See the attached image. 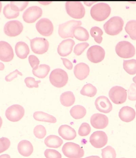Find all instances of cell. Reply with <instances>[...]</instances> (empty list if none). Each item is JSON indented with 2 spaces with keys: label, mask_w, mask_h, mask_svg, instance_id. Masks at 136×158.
I'll list each match as a JSON object with an SVG mask.
<instances>
[{
  "label": "cell",
  "mask_w": 136,
  "mask_h": 158,
  "mask_svg": "<svg viewBox=\"0 0 136 158\" xmlns=\"http://www.w3.org/2000/svg\"><path fill=\"white\" fill-rule=\"evenodd\" d=\"M81 24V21L74 20H70L63 24H59L58 30V34L62 39L73 38V29L76 27L80 26Z\"/></svg>",
  "instance_id": "7"
},
{
  "label": "cell",
  "mask_w": 136,
  "mask_h": 158,
  "mask_svg": "<svg viewBox=\"0 0 136 158\" xmlns=\"http://www.w3.org/2000/svg\"><path fill=\"white\" fill-rule=\"evenodd\" d=\"M75 42L73 40L68 39L61 42L58 46V52L61 56H67L71 53Z\"/></svg>",
  "instance_id": "19"
},
{
  "label": "cell",
  "mask_w": 136,
  "mask_h": 158,
  "mask_svg": "<svg viewBox=\"0 0 136 158\" xmlns=\"http://www.w3.org/2000/svg\"><path fill=\"white\" fill-rule=\"evenodd\" d=\"M28 60L33 69H36L39 66L38 65L40 61L38 58L35 56L33 55L30 56L28 58Z\"/></svg>",
  "instance_id": "45"
},
{
  "label": "cell",
  "mask_w": 136,
  "mask_h": 158,
  "mask_svg": "<svg viewBox=\"0 0 136 158\" xmlns=\"http://www.w3.org/2000/svg\"><path fill=\"white\" fill-rule=\"evenodd\" d=\"M115 51L119 57L124 58H131L135 54L134 46L126 41L119 42L115 47Z\"/></svg>",
  "instance_id": "6"
},
{
  "label": "cell",
  "mask_w": 136,
  "mask_h": 158,
  "mask_svg": "<svg viewBox=\"0 0 136 158\" xmlns=\"http://www.w3.org/2000/svg\"><path fill=\"white\" fill-rule=\"evenodd\" d=\"M15 49L17 56L22 59L26 58L30 53L29 47L24 42H19L16 43Z\"/></svg>",
  "instance_id": "24"
},
{
  "label": "cell",
  "mask_w": 136,
  "mask_h": 158,
  "mask_svg": "<svg viewBox=\"0 0 136 158\" xmlns=\"http://www.w3.org/2000/svg\"><path fill=\"white\" fill-rule=\"evenodd\" d=\"M50 68L48 65L41 64L36 69H33L34 75L39 78H44L48 75Z\"/></svg>",
  "instance_id": "30"
},
{
  "label": "cell",
  "mask_w": 136,
  "mask_h": 158,
  "mask_svg": "<svg viewBox=\"0 0 136 158\" xmlns=\"http://www.w3.org/2000/svg\"></svg>",
  "instance_id": "56"
},
{
  "label": "cell",
  "mask_w": 136,
  "mask_h": 158,
  "mask_svg": "<svg viewBox=\"0 0 136 158\" xmlns=\"http://www.w3.org/2000/svg\"><path fill=\"white\" fill-rule=\"evenodd\" d=\"M61 59L63 61L64 65V66L66 69H69V70L73 69V64L72 63V62L70 61H69V60L66 59V58H61Z\"/></svg>",
  "instance_id": "47"
},
{
  "label": "cell",
  "mask_w": 136,
  "mask_h": 158,
  "mask_svg": "<svg viewBox=\"0 0 136 158\" xmlns=\"http://www.w3.org/2000/svg\"><path fill=\"white\" fill-rule=\"evenodd\" d=\"M33 117L36 120L55 123L57 122V119L53 116L49 115L47 113L42 111H36L34 114Z\"/></svg>",
  "instance_id": "25"
},
{
  "label": "cell",
  "mask_w": 136,
  "mask_h": 158,
  "mask_svg": "<svg viewBox=\"0 0 136 158\" xmlns=\"http://www.w3.org/2000/svg\"><path fill=\"white\" fill-rule=\"evenodd\" d=\"M85 158H100V156H88V157H87Z\"/></svg>",
  "instance_id": "51"
},
{
  "label": "cell",
  "mask_w": 136,
  "mask_h": 158,
  "mask_svg": "<svg viewBox=\"0 0 136 158\" xmlns=\"http://www.w3.org/2000/svg\"><path fill=\"white\" fill-rule=\"evenodd\" d=\"M119 116L123 122L129 123L132 122L136 116V112L134 109L129 106H125L121 109Z\"/></svg>",
  "instance_id": "20"
},
{
  "label": "cell",
  "mask_w": 136,
  "mask_h": 158,
  "mask_svg": "<svg viewBox=\"0 0 136 158\" xmlns=\"http://www.w3.org/2000/svg\"><path fill=\"white\" fill-rule=\"evenodd\" d=\"M34 133L37 138L39 139L43 138L46 135L45 127L43 125H38L34 129Z\"/></svg>",
  "instance_id": "38"
},
{
  "label": "cell",
  "mask_w": 136,
  "mask_h": 158,
  "mask_svg": "<svg viewBox=\"0 0 136 158\" xmlns=\"http://www.w3.org/2000/svg\"><path fill=\"white\" fill-rule=\"evenodd\" d=\"M29 2L23 1V2H17V1H11L10 7L12 10L14 11H21L24 10L28 6Z\"/></svg>",
  "instance_id": "35"
},
{
  "label": "cell",
  "mask_w": 136,
  "mask_h": 158,
  "mask_svg": "<svg viewBox=\"0 0 136 158\" xmlns=\"http://www.w3.org/2000/svg\"><path fill=\"white\" fill-rule=\"evenodd\" d=\"M91 36L94 38L96 43L100 44L102 41V35H103V31L98 27H94L91 28L90 31Z\"/></svg>",
  "instance_id": "34"
},
{
  "label": "cell",
  "mask_w": 136,
  "mask_h": 158,
  "mask_svg": "<svg viewBox=\"0 0 136 158\" xmlns=\"http://www.w3.org/2000/svg\"><path fill=\"white\" fill-rule=\"evenodd\" d=\"M90 123L95 129H104L108 125L109 119L107 116L104 114H96L91 116Z\"/></svg>",
  "instance_id": "17"
},
{
  "label": "cell",
  "mask_w": 136,
  "mask_h": 158,
  "mask_svg": "<svg viewBox=\"0 0 136 158\" xmlns=\"http://www.w3.org/2000/svg\"><path fill=\"white\" fill-rule=\"evenodd\" d=\"M95 105L98 110L101 112L108 114L112 111V104L106 97L101 96L96 99Z\"/></svg>",
  "instance_id": "18"
},
{
  "label": "cell",
  "mask_w": 136,
  "mask_h": 158,
  "mask_svg": "<svg viewBox=\"0 0 136 158\" xmlns=\"http://www.w3.org/2000/svg\"><path fill=\"white\" fill-rule=\"evenodd\" d=\"M14 56L12 46L9 43L3 41H0V60L4 62H9Z\"/></svg>",
  "instance_id": "16"
},
{
  "label": "cell",
  "mask_w": 136,
  "mask_h": 158,
  "mask_svg": "<svg viewBox=\"0 0 136 158\" xmlns=\"http://www.w3.org/2000/svg\"><path fill=\"white\" fill-rule=\"evenodd\" d=\"M1 9H2V2H0V13H1Z\"/></svg>",
  "instance_id": "54"
},
{
  "label": "cell",
  "mask_w": 136,
  "mask_h": 158,
  "mask_svg": "<svg viewBox=\"0 0 136 158\" xmlns=\"http://www.w3.org/2000/svg\"><path fill=\"white\" fill-rule=\"evenodd\" d=\"M10 145V141L9 139L5 137L0 138V153L9 149Z\"/></svg>",
  "instance_id": "40"
},
{
  "label": "cell",
  "mask_w": 136,
  "mask_h": 158,
  "mask_svg": "<svg viewBox=\"0 0 136 158\" xmlns=\"http://www.w3.org/2000/svg\"><path fill=\"white\" fill-rule=\"evenodd\" d=\"M38 32L43 36H48L52 35L54 26L51 20L47 18H43L39 20L36 24Z\"/></svg>",
  "instance_id": "15"
},
{
  "label": "cell",
  "mask_w": 136,
  "mask_h": 158,
  "mask_svg": "<svg viewBox=\"0 0 136 158\" xmlns=\"http://www.w3.org/2000/svg\"><path fill=\"white\" fill-rule=\"evenodd\" d=\"M97 92V90L96 87L92 84H88L84 86L80 93L83 96L92 98L96 95Z\"/></svg>",
  "instance_id": "32"
},
{
  "label": "cell",
  "mask_w": 136,
  "mask_h": 158,
  "mask_svg": "<svg viewBox=\"0 0 136 158\" xmlns=\"http://www.w3.org/2000/svg\"><path fill=\"white\" fill-rule=\"evenodd\" d=\"M25 114L24 107L18 104L12 105L6 110L5 115L7 118L11 122H18L23 118Z\"/></svg>",
  "instance_id": "9"
},
{
  "label": "cell",
  "mask_w": 136,
  "mask_h": 158,
  "mask_svg": "<svg viewBox=\"0 0 136 158\" xmlns=\"http://www.w3.org/2000/svg\"><path fill=\"white\" fill-rule=\"evenodd\" d=\"M108 137L104 132L97 131L94 132L90 137V142L96 148H101L107 144Z\"/></svg>",
  "instance_id": "14"
},
{
  "label": "cell",
  "mask_w": 136,
  "mask_h": 158,
  "mask_svg": "<svg viewBox=\"0 0 136 158\" xmlns=\"http://www.w3.org/2000/svg\"><path fill=\"white\" fill-rule=\"evenodd\" d=\"M75 101V98L73 93L68 91L64 92L60 96V102L62 105L68 107L73 105Z\"/></svg>",
  "instance_id": "27"
},
{
  "label": "cell",
  "mask_w": 136,
  "mask_h": 158,
  "mask_svg": "<svg viewBox=\"0 0 136 158\" xmlns=\"http://www.w3.org/2000/svg\"><path fill=\"white\" fill-rule=\"evenodd\" d=\"M42 10L41 8L38 6L30 7L24 11L23 14V19L27 23H34L37 20L41 17Z\"/></svg>",
  "instance_id": "13"
},
{
  "label": "cell",
  "mask_w": 136,
  "mask_h": 158,
  "mask_svg": "<svg viewBox=\"0 0 136 158\" xmlns=\"http://www.w3.org/2000/svg\"><path fill=\"white\" fill-rule=\"evenodd\" d=\"M23 29V24L20 22L18 20H11L5 24L4 31L7 36L15 37L19 35Z\"/></svg>",
  "instance_id": "12"
},
{
  "label": "cell",
  "mask_w": 136,
  "mask_h": 158,
  "mask_svg": "<svg viewBox=\"0 0 136 158\" xmlns=\"http://www.w3.org/2000/svg\"><path fill=\"white\" fill-rule=\"evenodd\" d=\"M105 52L101 46L94 45L91 46L87 52V56L91 62L94 63L102 62L104 59Z\"/></svg>",
  "instance_id": "11"
},
{
  "label": "cell",
  "mask_w": 136,
  "mask_h": 158,
  "mask_svg": "<svg viewBox=\"0 0 136 158\" xmlns=\"http://www.w3.org/2000/svg\"><path fill=\"white\" fill-rule=\"evenodd\" d=\"M18 150L20 155L25 157H28L32 154L34 148L32 144L29 141L24 140L19 143Z\"/></svg>",
  "instance_id": "23"
},
{
  "label": "cell",
  "mask_w": 136,
  "mask_h": 158,
  "mask_svg": "<svg viewBox=\"0 0 136 158\" xmlns=\"http://www.w3.org/2000/svg\"><path fill=\"white\" fill-rule=\"evenodd\" d=\"M65 7L68 14L73 18L82 19L85 15V8L79 1H68Z\"/></svg>",
  "instance_id": "3"
},
{
  "label": "cell",
  "mask_w": 136,
  "mask_h": 158,
  "mask_svg": "<svg viewBox=\"0 0 136 158\" xmlns=\"http://www.w3.org/2000/svg\"></svg>",
  "instance_id": "55"
},
{
  "label": "cell",
  "mask_w": 136,
  "mask_h": 158,
  "mask_svg": "<svg viewBox=\"0 0 136 158\" xmlns=\"http://www.w3.org/2000/svg\"><path fill=\"white\" fill-rule=\"evenodd\" d=\"M70 114L74 119L83 118L86 114V109L83 106L77 105L73 106L70 110Z\"/></svg>",
  "instance_id": "29"
},
{
  "label": "cell",
  "mask_w": 136,
  "mask_h": 158,
  "mask_svg": "<svg viewBox=\"0 0 136 158\" xmlns=\"http://www.w3.org/2000/svg\"><path fill=\"white\" fill-rule=\"evenodd\" d=\"M91 128L90 125L86 123L82 124L78 130V134L82 137L86 136L90 133Z\"/></svg>",
  "instance_id": "39"
},
{
  "label": "cell",
  "mask_w": 136,
  "mask_h": 158,
  "mask_svg": "<svg viewBox=\"0 0 136 158\" xmlns=\"http://www.w3.org/2000/svg\"><path fill=\"white\" fill-rule=\"evenodd\" d=\"M68 76L65 70L61 69H56L53 70L50 76V82L52 85L58 88L64 86L67 84Z\"/></svg>",
  "instance_id": "4"
},
{
  "label": "cell",
  "mask_w": 136,
  "mask_h": 158,
  "mask_svg": "<svg viewBox=\"0 0 136 158\" xmlns=\"http://www.w3.org/2000/svg\"><path fill=\"white\" fill-rule=\"evenodd\" d=\"M124 21L122 18L114 17L111 18L104 24L105 32L109 35H116L123 30Z\"/></svg>",
  "instance_id": "2"
},
{
  "label": "cell",
  "mask_w": 136,
  "mask_h": 158,
  "mask_svg": "<svg viewBox=\"0 0 136 158\" xmlns=\"http://www.w3.org/2000/svg\"><path fill=\"white\" fill-rule=\"evenodd\" d=\"M44 142L48 148H58L62 145L63 141L58 136L50 135L46 137Z\"/></svg>",
  "instance_id": "26"
},
{
  "label": "cell",
  "mask_w": 136,
  "mask_h": 158,
  "mask_svg": "<svg viewBox=\"0 0 136 158\" xmlns=\"http://www.w3.org/2000/svg\"><path fill=\"white\" fill-rule=\"evenodd\" d=\"M5 69V65L3 63L0 62V70H3Z\"/></svg>",
  "instance_id": "50"
},
{
  "label": "cell",
  "mask_w": 136,
  "mask_h": 158,
  "mask_svg": "<svg viewBox=\"0 0 136 158\" xmlns=\"http://www.w3.org/2000/svg\"><path fill=\"white\" fill-rule=\"evenodd\" d=\"M64 155L69 158H81L83 157V149L78 144L73 142H67L62 148Z\"/></svg>",
  "instance_id": "5"
},
{
  "label": "cell",
  "mask_w": 136,
  "mask_h": 158,
  "mask_svg": "<svg viewBox=\"0 0 136 158\" xmlns=\"http://www.w3.org/2000/svg\"><path fill=\"white\" fill-rule=\"evenodd\" d=\"M2 124V120L1 117L0 116V128H1Z\"/></svg>",
  "instance_id": "52"
},
{
  "label": "cell",
  "mask_w": 136,
  "mask_h": 158,
  "mask_svg": "<svg viewBox=\"0 0 136 158\" xmlns=\"http://www.w3.org/2000/svg\"><path fill=\"white\" fill-rule=\"evenodd\" d=\"M89 46V44L87 43L78 44L75 46L74 52L76 55H81L84 51V50Z\"/></svg>",
  "instance_id": "43"
},
{
  "label": "cell",
  "mask_w": 136,
  "mask_h": 158,
  "mask_svg": "<svg viewBox=\"0 0 136 158\" xmlns=\"http://www.w3.org/2000/svg\"><path fill=\"white\" fill-rule=\"evenodd\" d=\"M24 81L26 86L29 88H38V84L41 82V81H36L35 79L32 77H27L26 78Z\"/></svg>",
  "instance_id": "42"
},
{
  "label": "cell",
  "mask_w": 136,
  "mask_h": 158,
  "mask_svg": "<svg viewBox=\"0 0 136 158\" xmlns=\"http://www.w3.org/2000/svg\"><path fill=\"white\" fill-rule=\"evenodd\" d=\"M102 158H116V153L115 149L110 146H107L102 150Z\"/></svg>",
  "instance_id": "36"
},
{
  "label": "cell",
  "mask_w": 136,
  "mask_h": 158,
  "mask_svg": "<svg viewBox=\"0 0 136 158\" xmlns=\"http://www.w3.org/2000/svg\"><path fill=\"white\" fill-rule=\"evenodd\" d=\"M3 14L5 17L8 19L16 18L19 15V12L12 10L10 4H7L4 8Z\"/></svg>",
  "instance_id": "37"
},
{
  "label": "cell",
  "mask_w": 136,
  "mask_h": 158,
  "mask_svg": "<svg viewBox=\"0 0 136 158\" xmlns=\"http://www.w3.org/2000/svg\"><path fill=\"white\" fill-rule=\"evenodd\" d=\"M123 69L129 74L134 75L136 73V60L132 59L123 60Z\"/></svg>",
  "instance_id": "31"
},
{
  "label": "cell",
  "mask_w": 136,
  "mask_h": 158,
  "mask_svg": "<svg viewBox=\"0 0 136 158\" xmlns=\"http://www.w3.org/2000/svg\"><path fill=\"white\" fill-rule=\"evenodd\" d=\"M111 11V8L108 4L101 2L92 7L90 15L92 18L96 21H102L109 17Z\"/></svg>",
  "instance_id": "1"
},
{
  "label": "cell",
  "mask_w": 136,
  "mask_h": 158,
  "mask_svg": "<svg viewBox=\"0 0 136 158\" xmlns=\"http://www.w3.org/2000/svg\"><path fill=\"white\" fill-rule=\"evenodd\" d=\"M128 99L130 101L136 100V84H132L127 91Z\"/></svg>",
  "instance_id": "44"
},
{
  "label": "cell",
  "mask_w": 136,
  "mask_h": 158,
  "mask_svg": "<svg viewBox=\"0 0 136 158\" xmlns=\"http://www.w3.org/2000/svg\"><path fill=\"white\" fill-rule=\"evenodd\" d=\"M133 81H134V83H135V84H136V76H134V77H133Z\"/></svg>",
  "instance_id": "53"
},
{
  "label": "cell",
  "mask_w": 136,
  "mask_h": 158,
  "mask_svg": "<svg viewBox=\"0 0 136 158\" xmlns=\"http://www.w3.org/2000/svg\"><path fill=\"white\" fill-rule=\"evenodd\" d=\"M18 74L20 75L21 76H22V73L19 71L18 69H16L14 71L11 73L6 76L5 78V80L8 82H10L13 80L14 79L16 78L17 77Z\"/></svg>",
  "instance_id": "46"
},
{
  "label": "cell",
  "mask_w": 136,
  "mask_h": 158,
  "mask_svg": "<svg viewBox=\"0 0 136 158\" xmlns=\"http://www.w3.org/2000/svg\"><path fill=\"white\" fill-rule=\"evenodd\" d=\"M126 33L133 40H136V20H131L126 23L125 27Z\"/></svg>",
  "instance_id": "33"
},
{
  "label": "cell",
  "mask_w": 136,
  "mask_h": 158,
  "mask_svg": "<svg viewBox=\"0 0 136 158\" xmlns=\"http://www.w3.org/2000/svg\"><path fill=\"white\" fill-rule=\"evenodd\" d=\"M96 2H84V3H85V5H86L87 6H90L92 4L95 3Z\"/></svg>",
  "instance_id": "49"
},
{
  "label": "cell",
  "mask_w": 136,
  "mask_h": 158,
  "mask_svg": "<svg viewBox=\"0 0 136 158\" xmlns=\"http://www.w3.org/2000/svg\"><path fill=\"white\" fill-rule=\"evenodd\" d=\"M30 45L31 49L34 53L42 54L47 52L48 50L49 43L45 38L36 37L30 40Z\"/></svg>",
  "instance_id": "10"
},
{
  "label": "cell",
  "mask_w": 136,
  "mask_h": 158,
  "mask_svg": "<svg viewBox=\"0 0 136 158\" xmlns=\"http://www.w3.org/2000/svg\"><path fill=\"white\" fill-rule=\"evenodd\" d=\"M73 35L76 39L82 41H87L89 38V33L86 29L80 26L76 27L73 29Z\"/></svg>",
  "instance_id": "28"
},
{
  "label": "cell",
  "mask_w": 136,
  "mask_h": 158,
  "mask_svg": "<svg viewBox=\"0 0 136 158\" xmlns=\"http://www.w3.org/2000/svg\"><path fill=\"white\" fill-rule=\"evenodd\" d=\"M44 155L46 158H62L61 154L54 149H46L45 151Z\"/></svg>",
  "instance_id": "41"
},
{
  "label": "cell",
  "mask_w": 136,
  "mask_h": 158,
  "mask_svg": "<svg viewBox=\"0 0 136 158\" xmlns=\"http://www.w3.org/2000/svg\"><path fill=\"white\" fill-rule=\"evenodd\" d=\"M109 96L111 101L115 104H122L126 102L127 99V92L123 87L115 86L110 89Z\"/></svg>",
  "instance_id": "8"
},
{
  "label": "cell",
  "mask_w": 136,
  "mask_h": 158,
  "mask_svg": "<svg viewBox=\"0 0 136 158\" xmlns=\"http://www.w3.org/2000/svg\"><path fill=\"white\" fill-rule=\"evenodd\" d=\"M59 135L64 139L70 141L74 139L77 136V133L74 129L69 125H62L58 130Z\"/></svg>",
  "instance_id": "21"
},
{
  "label": "cell",
  "mask_w": 136,
  "mask_h": 158,
  "mask_svg": "<svg viewBox=\"0 0 136 158\" xmlns=\"http://www.w3.org/2000/svg\"><path fill=\"white\" fill-rule=\"evenodd\" d=\"M74 73L75 76L78 80H84L89 74V67L84 63H80L75 66Z\"/></svg>",
  "instance_id": "22"
},
{
  "label": "cell",
  "mask_w": 136,
  "mask_h": 158,
  "mask_svg": "<svg viewBox=\"0 0 136 158\" xmlns=\"http://www.w3.org/2000/svg\"><path fill=\"white\" fill-rule=\"evenodd\" d=\"M0 158H10V156L8 154H4L1 155Z\"/></svg>",
  "instance_id": "48"
}]
</instances>
